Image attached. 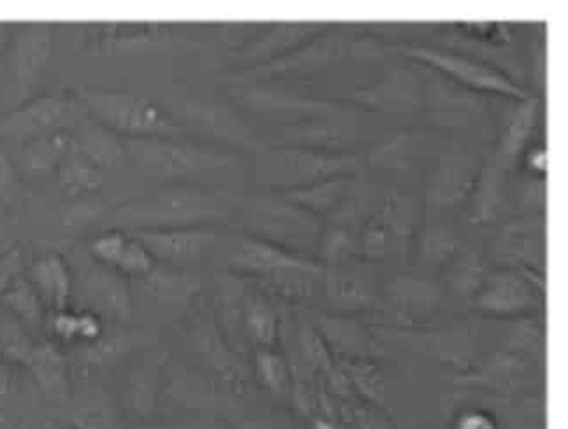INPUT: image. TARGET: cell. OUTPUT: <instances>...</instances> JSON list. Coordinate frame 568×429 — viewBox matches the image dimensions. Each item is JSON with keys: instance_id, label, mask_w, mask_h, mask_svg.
<instances>
[{"instance_id": "91938a15", "label": "cell", "mask_w": 568, "mask_h": 429, "mask_svg": "<svg viewBox=\"0 0 568 429\" xmlns=\"http://www.w3.org/2000/svg\"><path fill=\"white\" fill-rule=\"evenodd\" d=\"M521 161L528 175L546 178L547 152L542 145L526 149V152L523 153Z\"/></svg>"}, {"instance_id": "f35d334b", "label": "cell", "mask_w": 568, "mask_h": 429, "mask_svg": "<svg viewBox=\"0 0 568 429\" xmlns=\"http://www.w3.org/2000/svg\"><path fill=\"white\" fill-rule=\"evenodd\" d=\"M106 328V323L92 311L65 308L48 311L44 331L57 345H87L98 340Z\"/></svg>"}, {"instance_id": "d590c367", "label": "cell", "mask_w": 568, "mask_h": 429, "mask_svg": "<svg viewBox=\"0 0 568 429\" xmlns=\"http://www.w3.org/2000/svg\"><path fill=\"white\" fill-rule=\"evenodd\" d=\"M71 146V134L68 132L29 141L18 149L14 166L26 183L27 180L50 178V176H55L60 162Z\"/></svg>"}, {"instance_id": "f907efd6", "label": "cell", "mask_w": 568, "mask_h": 429, "mask_svg": "<svg viewBox=\"0 0 568 429\" xmlns=\"http://www.w3.org/2000/svg\"><path fill=\"white\" fill-rule=\"evenodd\" d=\"M357 236H359V233L351 229V227L324 222L314 259L323 268H336V266H345V264L359 261V257H357Z\"/></svg>"}, {"instance_id": "e0dca14e", "label": "cell", "mask_w": 568, "mask_h": 429, "mask_svg": "<svg viewBox=\"0 0 568 429\" xmlns=\"http://www.w3.org/2000/svg\"><path fill=\"white\" fill-rule=\"evenodd\" d=\"M55 23L29 22L11 25L8 47L11 48L14 106L38 95L55 53Z\"/></svg>"}, {"instance_id": "52a82bcc", "label": "cell", "mask_w": 568, "mask_h": 429, "mask_svg": "<svg viewBox=\"0 0 568 429\" xmlns=\"http://www.w3.org/2000/svg\"><path fill=\"white\" fill-rule=\"evenodd\" d=\"M60 252L71 266L74 308L92 311L104 323L129 324L134 308L129 278L95 263L81 245L65 242Z\"/></svg>"}, {"instance_id": "d6986e66", "label": "cell", "mask_w": 568, "mask_h": 429, "mask_svg": "<svg viewBox=\"0 0 568 429\" xmlns=\"http://www.w3.org/2000/svg\"><path fill=\"white\" fill-rule=\"evenodd\" d=\"M537 366L518 354L497 349L489 356L480 357L467 374L456 375L454 384L463 389L488 392L501 400H516L530 389Z\"/></svg>"}, {"instance_id": "3957f363", "label": "cell", "mask_w": 568, "mask_h": 429, "mask_svg": "<svg viewBox=\"0 0 568 429\" xmlns=\"http://www.w3.org/2000/svg\"><path fill=\"white\" fill-rule=\"evenodd\" d=\"M365 167V155L332 153L302 146H255V180L270 192L293 191L324 180L356 176Z\"/></svg>"}, {"instance_id": "7dc6e473", "label": "cell", "mask_w": 568, "mask_h": 429, "mask_svg": "<svg viewBox=\"0 0 568 429\" xmlns=\"http://www.w3.org/2000/svg\"><path fill=\"white\" fill-rule=\"evenodd\" d=\"M347 377L348 384L353 387L359 400L381 410L382 413L390 416L387 405L386 382L377 361H336Z\"/></svg>"}, {"instance_id": "5b68a950", "label": "cell", "mask_w": 568, "mask_h": 429, "mask_svg": "<svg viewBox=\"0 0 568 429\" xmlns=\"http://www.w3.org/2000/svg\"><path fill=\"white\" fill-rule=\"evenodd\" d=\"M237 210L242 213L245 233L293 254L314 259L312 254L317 251L318 236L324 226L323 218L288 203L276 192L240 200Z\"/></svg>"}, {"instance_id": "9a60e30c", "label": "cell", "mask_w": 568, "mask_h": 429, "mask_svg": "<svg viewBox=\"0 0 568 429\" xmlns=\"http://www.w3.org/2000/svg\"><path fill=\"white\" fill-rule=\"evenodd\" d=\"M544 275L519 269H489L470 306L477 314L493 319H519L544 308Z\"/></svg>"}, {"instance_id": "4316f807", "label": "cell", "mask_w": 568, "mask_h": 429, "mask_svg": "<svg viewBox=\"0 0 568 429\" xmlns=\"http://www.w3.org/2000/svg\"><path fill=\"white\" fill-rule=\"evenodd\" d=\"M152 255L155 264L187 268L213 252L216 227H182V229L136 231L129 233Z\"/></svg>"}, {"instance_id": "7bdbcfd3", "label": "cell", "mask_w": 568, "mask_h": 429, "mask_svg": "<svg viewBox=\"0 0 568 429\" xmlns=\"http://www.w3.org/2000/svg\"><path fill=\"white\" fill-rule=\"evenodd\" d=\"M462 247V236L450 224L438 218H426L417 239V257L425 268H447Z\"/></svg>"}, {"instance_id": "680465c9", "label": "cell", "mask_w": 568, "mask_h": 429, "mask_svg": "<svg viewBox=\"0 0 568 429\" xmlns=\"http://www.w3.org/2000/svg\"><path fill=\"white\" fill-rule=\"evenodd\" d=\"M26 252L22 245L14 243L13 247L0 252V296L14 284L17 278L26 273Z\"/></svg>"}, {"instance_id": "816d5d0a", "label": "cell", "mask_w": 568, "mask_h": 429, "mask_svg": "<svg viewBox=\"0 0 568 429\" xmlns=\"http://www.w3.org/2000/svg\"><path fill=\"white\" fill-rule=\"evenodd\" d=\"M69 429H119V416L106 395L85 392L72 404Z\"/></svg>"}, {"instance_id": "44dd1931", "label": "cell", "mask_w": 568, "mask_h": 429, "mask_svg": "<svg viewBox=\"0 0 568 429\" xmlns=\"http://www.w3.org/2000/svg\"><path fill=\"white\" fill-rule=\"evenodd\" d=\"M484 155L465 150L442 153L425 182V204L429 212L456 208L470 197L483 167Z\"/></svg>"}, {"instance_id": "83f0119b", "label": "cell", "mask_w": 568, "mask_h": 429, "mask_svg": "<svg viewBox=\"0 0 568 429\" xmlns=\"http://www.w3.org/2000/svg\"><path fill=\"white\" fill-rule=\"evenodd\" d=\"M312 326L336 361H378L386 356L384 344L356 317L324 311L315 314Z\"/></svg>"}, {"instance_id": "6da1fadb", "label": "cell", "mask_w": 568, "mask_h": 429, "mask_svg": "<svg viewBox=\"0 0 568 429\" xmlns=\"http://www.w3.org/2000/svg\"><path fill=\"white\" fill-rule=\"evenodd\" d=\"M233 208V200L222 192L192 185H164L146 196L122 197L102 221V226L125 233L213 227L230 217Z\"/></svg>"}, {"instance_id": "5bb4252c", "label": "cell", "mask_w": 568, "mask_h": 429, "mask_svg": "<svg viewBox=\"0 0 568 429\" xmlns=\"http://www.w3.org/2000/svg\"><path fill=\"white\" fill-rule=\"evenodd\" d=\"M444 285L416 273H402L381 293L382 319L387 329L414 331L428 328L446 302Z\"/></svg>"}, {"instance_id": "8d00e7d4", "label": "cell", "mask_w": 568, "mask_h": 429, "mask_svg": "<svg viewBox=\"0 0 568 429\" xmlns=\"http://www.w3.org/2000/svg\"><path fill=\"white\" fill-rule=\"evenodd\" d=\"M321 269H281L266 277L254 278L251 282L255 289L264 294L273 303L285 305H302L312 302L321 285Z\"/></svg>"}, {"instance_id": "74e56055", "label": "cell", "mask_w": 568, "mask_h": 429, "mask_svg": "<svg viewBox=\"0 0 568 429\" xmlns=\"http://www.w3.org/2000/svg\"><path fill=\"white\" fill-rule=\"evenodd\" d=\"M374 217L387 231L396 251L407 254L408 245L419 227V206L416 197L402 192H386L381 206L375 210Z\"/></svg>"}, {"instance_id": "ee69618b", "label": "cell", "mask_w": 568, "mask_h": 429, "mask_svg": "<svg viewBox=\"0 0 568 429\" xmlns=\"http://www.w3.org/2000/svg\"><path fill=\"white\" fill-rule=\"evenodd\" d=\"M489 268L483 252L475 247H462L458 255L447 264L446 287L444 290L454 298L470 305L475 294L479 293Z\"/></svg>"}, {"instance_id": "7c38bea8", "label": "cell", "mask_w": 568, "mask_h": 429, "mask_svg": "<svg viewBox=\"0 0 568 429\" xmlns=\"http://www.w3.org/2000/svg\"><path fill=\"white\" fill-rule=\"evenodd\" d=\"M382 336H387L426 361L446 366L458 375L470 371L480 359V326L470 317L453 320L438 328L414 331L384 329Z\"/></svg>"}, {"instance_id": "484cf974", "label": "cell", "mask_w": 568, "mask_h": 429, "mask_svg": "<svg viewBox=\"0 0 568 429\" xmlns=\"http://www.w3.org/2000/svg\"><path fill=\"white\" fill-rule=\"evenodd\" d=\"M189 341L192 350L203 359L213 374L219 375L227 386L236 391H243L246 384L251 382V368L243 361L242 354L227 344L222 335L215 315L200 311L195 315L194 323L189 329Z\"/></svg>"}, {"instance_id": "be15d7a7", "label": "cell", "mask_w": 568, "mask_h": 429, "mask_svg": "<svg viewBox=\"0 0 568 429\" xmlns=\"http://www.w3.org/2000/svg\"><path fill=\"white\" fill-rule=\"evenodd\" d=\"M240 429H276L272 422L261 421V419H251V421L240 422Z\"/></svg>"}, {"instance_id": "c3c4849f", "label": "cell", "mask_w": 568, "mask_h": 429, "mask_svg": "<svg viewBox=\"0 0 568 429\" xmlns=\"http://www.w3.org/2000/svg\"><path fill=\"white\" fill-rule=\"evenodd\" d=\"M0 303L4 305L9 317H13L30 335L44 329L48 310L23 275L0 296Z\"/></svg>"}, {"instance_id": "bcb514c9", "label": "cell", "mask_w": 568, "mask_h": 429, "mask_svg": "<svg viewBox=\"0 0 568 429\" xmlns=\"http://www.w3.org/2000/svg\"><path fill=\"white\" fill-rule=\"evenodd\" d=\"M251 374L264 392L276 400L288 401L293 389V371L284 353L278 349L254 350Z\"/></svg>"}, {"instance_id": "ac0fdd59", "label": "cell", "mask_w": 568, "mask_h": 429, "mask_svg": "<svg viewBox=\"0 0 568 429\" xmlns=\"http://www.w3.org/2000/svg\"><path fill=\"white\" fill-rule=\"evenodd\" d=\"M345 102L382 115H414L423 110L425 81L417 64L398 65L382 74L375 83L354 90Z\"/></svg>"}, {"instance_id": "681fc988", "label": "cell", "mask_w": 568, "mask_h": 429, "mask_svg": "<svg viewBox=\"0 0 568 429\" xmlns=\"http://www.w3.org/2000/svg\"><path fill=\"white\" fill-rule=\"evenodd\" d=\"M500 349L518 354L535 365L542 366L546 357V331L544 323L535 315L510 320Z\"/></svg>"}, {"instance_id": "ab89813d", "label": "cell", "mask_w": 568, "mask_h": 429, "mask_svg": "<svg viewBox=\"0 0 568 429\" xmlns=\"http://www.w3.org/2000/svg\"><path fill=\"white\" fill-rule=\"evenodd\" d=\"M141 340L143 336L131 331L128 324L106 323L98 340L77 347V357L80 362L92 368H106L122 361Z\"/></svg>"}, {"instance_id": "e575fe53", "label": "cell", "mask_w": 568, "mask_h": 429, "mask_svg": "<svg viewBox=\"0 0 568 429\" xmlns=\"http://www.w3.org/2000/svg\"><path fill=\"white\" fill-rule=\"evenodd\" d=\"M505 173L484 153L483 167L468 197L467 217L474 226H491L500 221L505 206Z\"/></svg>"}, {"instance_id": "7402d4cb", "label": "cell", "mask_w": 568, "mask_h": 429, "mask_svg": "<svg viewBox=\"0 0 568 429\" xmlns=\"http://www.w3.org/2000/svg\"><path fill=\"white\" fill-rule=\"evenodd\" d=\"M493 257L500 268L544 275L546 269V215L505 222L493 239Z\"/></svg>"}, {"instance_id": "003e7915", "label": "cell", "mask_w": 568, "mask_h": 429, "mask_svg": "<svg viewBox=\"0 0 568 429\" xmlns=\"http://www.w3.org/2000/svg\"><path fill=\"white\" fill-rule=\"evenodd\" d=\"M50 429H65V428H50ZM69 429V428H68Z\"/></svg>"}, {"instance_id": "30bf717a", "label": "cell", "mask_w": 568, "mask_h": 429, "mask_svg": "<svg viewBox=\"0 0 568 429\" xmlns=\"http://www.w3.org/2000/svg\"><path fill=\"white\" fill-rule=\"evenodd\" d=\"M87 115L74 90H57L36 95L0 115V143H13L17 149L39 137L60 132L71 134Z\"/></svg>"}, {"instance_id": "1f68e13d", "label": "cell", "mask_w": 568, "mask_h": 429, "mask_svg": "<svg viewBox=\"0 0 568 429\" xmlns=\"http://www.w3.org/2000/svg\"><path fill=\"white\" fill-rule=\"evenodd\" d=\"M173 119L191 134L212 140L227 141L237 145L257 146L260 141L251 140L245 125L230 110L213 104V102L189 101L183 104L179 115Z\"/></svg>"}, {"instance_id": "d4e9b609", "label": "cell", "mask_w": 568, "mask_h": 429, "mask_svg": "<svg viewBox=\"0 0 568 429\" xmlns=\"http://www.w3.org/2000/svg\"><path fill=\"white\" fill-rule=\"evenodd\" d=\"M357 124L351 106L335 111L329 115L300 120L284 124L278 136L267 145L302 146V149L321 150V152H353L356 143Z\"/></svg>"}, {"instance_id": "cb8c5ba5", "label": "cell", "mask_w": 568, "mask_h": 429, "mask_svg": "<svg viewBox=\"0 0 568 429\" xmlns=\"http://www.w3.org/2000/svg\"><path fill=\"white\" fill-rule=\"evenodd\" d=\"M332 23L327 22H273L257 29L246 43L231 50L233 71L257 68L272 60L287 55L288 51L296 50L310 39L321 34Z\"/></svg>"}, {"instance_id": "603a6c76", "label": "cell", "mask_w": 568, "mask_h": 429, "mask_svg": "<svg viewBox=\"0 0 568 429\" xmlns=\"http://www.w3.org/2000/svg\"><path fill=\"white\" fill-rule=\"evenodd\" d=\"M419 68L425 81L423 110L428 113L433 124L440 127H467L475 119L484 115L488 106L486 95L465 89L432 69L423 65Z\"/></svg>"}, {"instance_id": "6125c7cd", "label": "cell", "mask_w": 568, "mask_h": 429, "mask_svg": "<svg viewBox=\"0 0 568 429\" xmlns=\"http://www.w3.org/2000/svg\"><path fill=\"white\" fill-rule=\"evenodd\" d=\"M13 239L9 238L8 226H6L2 218H0V252L8 251V248L13 247Z\"/></svg>"}, {"instance_id": "9c48e42d", "label": "cell", "mask_w": 568, "mask_h": 429, "mask_svg": "<svg viewBox=\"0 0 568 429\" xmlns=\"http://www.w3.org/2000/svg\"><path fill=\"white\" fill-rule=\"evenodd\" d=\"M393 53L407 57L414 64L432 69L435 73L446 76L447 80L474 90L479 94L505 95L510 99H528L530 92L519 85L504 71L484 62L477 57L467 55L453 48L433 47V44L395 43Z\"/></svg>"}, {"instance_id": "2e32d148", "label": "cell", "mask_w": 568, "mask_h": 429, "mask_svg": "<svg viewBox=\"0 0 568 429\" xmlns=\"http://www.w3.org/2000/svg\"><path fill=\"white\" fill-rule=\"evenodd\" d=\"M230 95L237 106L251 111L254 115L267 119H284L291 122L329 115L344 110V99H323L306 94L302 90L281 85L276 81L260 83H234L230 85Z\"/></svg>"}, {"instance_id": "8992f818", "label": "cell", "mask_w": 568, "mask_h": 429, "mask_svg": "<svg viewBox=\"0 0 568 429\" xmlns=\"http://www.w3.org/2000/svg\"><path fill=\"white\" fill-rule=\"evenodd\" d=\"M0 361L29 371L44 400L64 405L71 392L69 361L60 345L38 340L13 317L0 323Z\"/></svg>"}, {"instance_id": "277c9868", "label": "cell", "mask_w": 568, "mask_h": 429, "mask_svg": "<svg viewBox=\"0 0 568 429\" xmlns=\"http://www.w3.org/2000/svg\"><path fill=\"white\" fill-rule=\"evenodd\" d=\"M80 99L95 122L125 140L141 137H189L187 131L158 102L125 90L78 86Z\"/></svg>"}, {"instance_id": "f1b7e54d", "label": "cell", "mask_w": 568, "mask_h": 429, "mask_svg": "<svg viewBox=\"0 0 568 429\" xmlns=\"http://www.w3.org/2000/svg\"><path fill=\"white\" fill-rule=\"evenodd\" d=\"M540 99L530 95L528 99H514V104L507 108L504 113V122L498 132L497 145L488 153L493 164L498 170H513L519 161L523 153L530 145L535 127L539 122Z\"/></svg>"}, {"instance_id": "b9f144b4", "label": "cell", "mask_w": 568, "mask_h": 429, "mask_svg": "<svg viewBox=\"0 0 568 429\" xmlns=\"http://www.w3.org/2000/svg\"><path fill=\"white\" fill-rule=\"evenodd\" d=\"M420 137L423 136L419 132L412 129L389 132L386 136H382L368 152L363 153L366 166L377 171H390V173L412 170Z\"/></svg>"}, {"instance_id": "6f0895ef", "label": "cell", "mask_w": 568, "mask_h": 429, "mask_svg": "<svg viewBox=\"0 0 568 429\" xmlns=\"http://www.w3.org/2000/svg\"><path fill=\"white\" fill-rule=\"evenodd\" d=\"M521 217L544 215L546 213V178L526 176L518 196Z\"/></svg>"}, {"instance_id": "7a4b0ae2", "label": "cell", "mask_w": 568, "mask_h": 429, "mask_svg": "<svg viewBox=\"0 0 568 429\" xmlns=\"http://www.w3.org/2000/svg\"><path fill=\"white\" fill-rule=\"evenodd\" d=\"M125 152L138 173L159 185H187L236 161V153L191 137L125 140Z\"/></svg>"}, {"instance_id": "60d3db41", "label": "cell", "mask_w": 568, "mask_h": 429, "mask_svg": "<svg viewBox=\"0 0 568 429\" xmlns=\"http://www.w3.org/2000/svg\"><path fill=\"white\" fill-rule=\"evenodd\" d=\"M53 178L57 188L71 200L95 196L104 187V173L74 145L65 153Z\"/></svg>"}, {"instance_id": "f546056e", "label": "cell", "mask_w": 568, "mask_h": 429, "mask_svg": "<svg viewBox=\"0 0 568 429\" xmlns=\"http://www.w3.org/2000/svg\"><path fill=\"white\" fill-rule=\"evenodd\" d=\"M134 282L144 299L162 310H187L203 293V278L197 273L162 264H155L152 272Z\"/></svg>"}, {"instance_id": "8fae6325", "label": "cell", "mask_w": 568, "mask_h": 429, "mask_svg": "<svg viewBox=\"0 0 568 429\" xmlns=\"http://www.w3.org/2000/svg\"><path fill=\"white\" fill-rule=\"evenodd\" d=\"M83 50L106 59H136L185 47V30L166 22H102L83 25Z\"/></svg>"}, {"instance_id": "94428289", "label": "cell", "mask_w": 568, "mask_h": 429, "mask_svg": "<svg viewBox=\"0 0 568 429\" xmlns=\"http://www.w3.org/2000/svg\"><path fill=\"white\" fill-rule=\"evenodd\" d=\"M310 429H353L347 422L335 417L317 416L308 422Z\"/></svg>"}, {"instance_id": "836d02e7", "label": "cell", "mask_w": 568, "mask_h": 429, "mask_svg": "<svg viewBox=\"0 0 568 429\" xmlns=\"http://www.w3.org/2000/svg\"><path fill=\"white\" fill-rule=\"evenodd\" d=\"M71 140L78 152L83 153L90 162H94L102 173L120 167L128 161L125 140L95 122L89 113L72 129Z\"/></svg>"}, {"instance_id": "11a10c76", "label": "cell", "mask_w": 568, "mask_h": 429, "mask_svg": "<svg viewBox=\"0 0 568 429\" xmlns=\"http://www.w3.org/2000/svg\"><path fill=\"white\" fill-rule=\"evenodd\" d=\"M17 368L0 361V426L9 421V417L14 416L22 401V391L18 384Z\"/></svg>"}, {"instance_id": "f5cc1de1", "label": "cell", "mask_w": 568, "mask_h": 429, "mask_svg": "<svg viewBox=\"0 0 568 429\" xmlns=\"http://www.w3.org/2000/svg\"><path fill=\"white\" fill-rule=\"evenodd\" d=\"M162 356H153L152 361L144 362L136 371H132L131 396L140 410H152L158 398L159 379H161Z\"/></svg>"}, {"instance_id": "4dcf8cb0", "label": "cell", "mask_w": 568, "mask_h": 429, "mask_svg": "<svg viewBox=\"0 0 568 429\" xmlns=\"http://www.w3.org/2000/svg\"><path fill=\"white\" fill-rule=\"evenodd\" d=\"M27 278L48 311L65 310L72 303V272L68 259L57 248L41 252L27 263Z\"/></svg>"}, {"instance_id": "4fadbf2b", "label": "cell", "mask_w": 568, "mask_h": 429, "mask_svg": "<svg viewBox=\"0 0 568 429\" xmlns=\"http://www.w3.org/2000/svg\"><path fill=\"white\" fill-rule=\"evenodd\" d=\"M213 254L222 272L248 280L266 277L281 269L323 268L315 259L276 247L245 231H219Z\"/></svg>"}, {"instance_id": "ba28073f", "label": "cell", "mask_w": 568, "mask_h": 429, "mask_svg": "<svg viewBox=\"0 0 568 429\" xmlns=\"http://www.w3.org/2000/svg\"><path fill=\"white\" fill-rule=\"evenodd\" d=\"M354 38H356V30L335 27L332 23L324 32L310 39L308 43L288 51L287 55L257 68L222 73L221 80L227 85H234V83H260V81L314 76L344 64L345 60L353 59Z\"/></svg>"}, {"instance_id": "f6af8a7d", "label": "cell", "mask_w": 568, "mask_h": 429, "mask_svg": "<svg viewBox=\"0 0 568 429\" xmlns=\"http://www.w3.org/2000/svg\"><path fill=\"white\" fill-rule=\"evenodd\" d=\"M353 178L354 176H339V178L324 180V182L314 183V185L276 192V194H281L288 203L296 204V206L306 210L315 217L326 221L347 196Z\"/></svg>"}, {"instance_id": "d6a6232c", "label": "cell", "mask_w": 568, "mask_h": 429, "mask_svg": "<svg viewBox=\"0 0 568 429\" xmlns=\"http://www.w3.org/2000/svg\"><path fill=\"white\" fill-rule=\"evenodd\" d=\"M282 323L284 317L276 303L248 282L242 308V336L246 350L276 349L281 344Z\"/></svg>"}, {"instance_id": "9f6ffc18", "label": "cell", "mask_w": 568, "mask_h": 429, "mask_svg": "<svg viewBox=\"0 0 568 429\" xmlns=\"http://www.w3.org/2000/svg\"><path fill=\"white\" fill-rule=\"evenodd\" d=\"M450 429H501L497 413L486 407H462L450 419Z\"/></svg>"}, {"instance_id": "03108f58", "label": "cell", "mask_w": 568, "mask_h": 429, "mask_svg": "<svg viewBox=\"0 0 568 429\" xmlns=\"http://www.w3.org/2000/svg\"><path fill=\"white\" fill-rule=\"evenodd\" d=\"M405 429H423V428H414V426H408V428Z\"/></svg>"}, {"instance_id": "e7e4bbea", "label": "cell", "mask_w": 568, "mask_h": 429, "mask_svg": "<svg viewBox=\"0 0 568 429\" xmlns=\"http://www.w3.org/2000/svg\"><path fill=\"white\" fill-rule=\"evenodd\" d=\"M143 429H176V428H170V426H149V428Z\"/></svg>"}, {"instance_id": "db71d44e", "label": "cell", "mask_w": 568, "mask_h": 429, "mask_svg": "<svg viewBox=\"0 0 568 429\" xmlns=\"http://www.w3.org/2000/svg\"><path fill=\"white\" fill-rule=\"evenodd\" d=\"M29 197V185L23 182L13 159L9 157L4 145L0 143V206L8 210L18 208Z\"/></svg>"}, {"instance_id": "ffe728a7", "label": "cell", "mask_w": 568, "mask_h": 429, "mask_svg": "<svg viewBox=\"0 0 568 429\" xmlns=\"http://www.w3.org/2000/svg\"><path fill=\"white\" fill-rule=\"evenodd\" d=\"M321 287L324 298L332 308L329 314L354 315L378 310L381 290L374 264L354 261L336 268H323Z\"/></svg>"}]
</instances>
